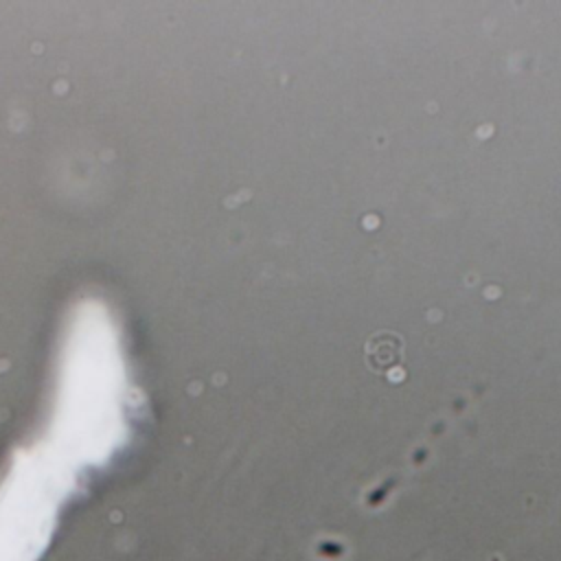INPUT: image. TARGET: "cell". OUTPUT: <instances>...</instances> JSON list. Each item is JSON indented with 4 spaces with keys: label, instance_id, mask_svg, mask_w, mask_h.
<instances>
[{
    "label": "cell",
    "instance_id": "obj_1",
    "mask_svg": "<svg viewBox=\"0 0 561 561\" xmlns=\"http://www.w3.org/2000/svg\"><path fill=\"white\" fill-rule=\"evenodd\" d=\"M366 366L375 373H388L403 359V340L394 331H377L364 344Z\"/></svg>",
    "mask_w": 561,
    "mask_h": 561
}]
</instances>
